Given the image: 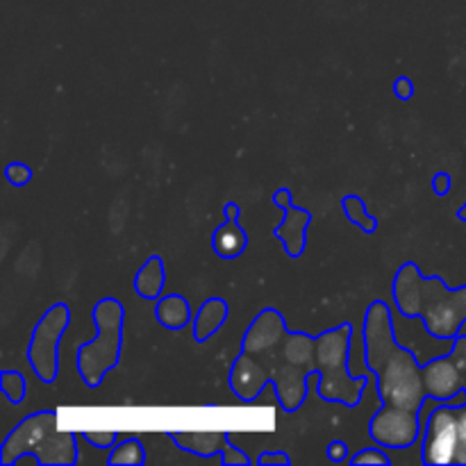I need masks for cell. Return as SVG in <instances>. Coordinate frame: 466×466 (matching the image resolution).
Returning a JSON list of instances; mask_svg holds the SVG:
<instances>
[{
	"label": "cell",
	"instance_id": "obj_34",
	"mask_svg": "<svg viewBox=\"0 0 466 466\" xmlns=\"http://www.w3.org/2000/svg\"><path fill=\"white\" fill-rule=\"evenodd\" d=\"M431 185H432V191H435V194L440 196V198H444V196H449L451 185H453V182H451L449 173H446V171H437L435 176H432Z\"/></svg>",
	"mask_w": 466,
	"mask_h": 466
},
{
	"label": "cell",
	"instance_id": "obj_12",
	"mask_svg": "<svg viewBox=\"0 0 466 466\" xmlns=\"http://www.w3.org/2000/svg\"><path fill=\"white\" fill-rule=\"evenodd\" d=\"M371 376V371H367L364 376H353V371L339 373V376H319L317 373V396L326 403H339L353 410L362 400Z\"/></svg>",
	"mask_w": 466,
	"mask_h": 466
},
{
	"label": "cell",
	"instance_id": "obj_10",
	"mask_svg": "<svg viewBox=\"0 0 466 466\" xmlns=\"http://www.w3.org/2000/svg\"><path fill=\"white\" fill-rule=\"evenodd\" d=\"M421 376L426 396L440 400V403H449L464 390V373L460 371L449 353L432 358L431 362H423Z\"/></svg>",
	"mask_w": 466,
	"mask_h": 466
},
{
	"label": "cell",
	"instance_id": "obj_5",
	"mask_svg": "<svg viewBox=\"0 0 466 466\" xmlns=\"http://www.w3.org/2000/svg\"><path fill=\"white\" fill-rule=\"evenodd\" d=\"M68 323H71V308L66 303H55L32 328L25 358L32 373L44 385H55V380L59 378V341H62Z\"/></svg>",
	"mask_w": 466,
	"mask_h": 466
},
{
	"label": "cell",
	"instance_id": "obj_30",
	"mask_svg": "<svg viewBox=\"0 0 466 466\" xmlns=\"http://www.w3.org/2000/svg\"><path fill=\"white\" fill-rule=\"evenodd\" d=\"M221 464H223V466H232V464H237V466H250V464H253V460H250L248 455L244 453V451L237 449V446L232 444V441H228L226 451H223V453H221Z\"/></svg>",
	"mask_w": 466,
	"mask_h": 466
},
{
	"label": "cell",
	"instance_id": "obj_1",
	"mask_svg": "<svg viewBox=\"0 0 466 466\" xmlns=\"http://www.w3.org/2000/svg\"><path fill=\"white\" fill-rule=\"evenodd\" d=\"M364 369L376 378L378 400L419 412L426 396L421 360L396 339L394 319L385 300H373L364 314Z\"/></svg>",
	"mask_w": 466,
	"mask_h": 466
},
{
	"label": "cell",
	"instance_id": "obj_33",
	"mask_svg": "<svg viewBox=\"0 0 466 466\" xmlns=\"http://www.w3.org/2000/svg\"><path fill=\"white\" fill-rule=\"evenodd\" d=\"M394 96L399 100H412V96H414V82L410 80L408 76H399L394 80Z\"/></svg>",
	"mask_w": 466,
	"mask_h": 466
},
{
	"label": "cell",
	"instance_id": "obj_15",
	"mask_svg": "<svg viewBox=\"0 0 466 466\" xmlns=\"http://www.w3.org/2000/svg\"><path fill=\"white\" fill-rule=\"evenodd\" d=\"M223 212H226V221L214 230L212 250L214 255H218L221 259H237L246 253V248H248V232H246L244 226L239 223V203L230 200V203H226Z\"/></svg>",
	"mask_w": 466,
	"mask_h": 466
},
{
	"label": "cell",
	"instance_id": "obj_11",
	"mask_svg": "<svg viewBox=\"0 0 466 466\" xmlns=\"http://www.w3.org/2000/svg\"><path fill=\"white\" fill-rule=\"evenodd\" d=\"M228 382H230V390L237 399L244 400V403H253L273 380L271 373L264 371L262 364L255 362V355L241 350L235 362H232Z\"/></svg>",
	"mask_w": 466,
	"mask_h": 466
},
{
	"label": "cell",
	"instance_id": "obj_7",
	"mask_svg": "<svg viewBox=\"0 0 466 466\" xmlns=\"http://www.w3.org/2000/svg\"><path fill=\"white\" fill-rule=\"evenodd\" d=\"M369 437L382 449L405 451L423 440V423L419 412L396 405H385L369 421Z\"/></svg>",
	"mask_w": 466,
	"mask_h": 466
},
{
	"label": "cell",
	"instance_id": "obj_32",
	"mask_svg": "<svg viewBox=\"0 0 466 466\" xmlns=\"http://www.w3.org/2000/svg\"><path fill=\"white\" fill-rule=\"evenodd\" d=\"M258 464L259 466H271V464L289 466L291 458L285 453V451H264V453L258 458Z\"/></svg>",
	"mask_w": 466,
	"mask_h": 466
},
{
	"label": "cell",
	"instance_id": "obj_28",
	"mask_svg": "<svg viewBox=\"0 0 466 466\" xmlns=\"http://www.w3.org/2000/svg\"><path fill=\"white\" fill-rule=\"evenodd\" d=\"M449 355H451V360L458 364L460 371L466 376V323L462 326V330L458 332V337L453 339V346H451Z\"/></svg>",
	"mask_w": 466,
	"mask_h": 466
},
{
	"label": "cell",
	"instance_id": "obj_3",
	"mask_svg": "<svg viewBox=\"0 0 466 466\" xmlns=\"http://www.w3.org/2000/svg\"><path fill=\"white\" fill-rule=\"evenodd\" d=\"M96 339L80 344L76 353L77 373L89 390L103 385L105 376L118 367L123 349L126 308L114 296H105L94 305Z\"/></svg>",
	"mask_w": 466,
	"mask_h": 466
},
{
	"label": "cell",
	"instance_id": "obj_29",
	"mask_svg": "<svg viewBox=\"0 0 466 466\" xmlns=\"http://www.w3.org/2000/svg\"><path fill=\"white\" fill-rule=\"evenodd\" d=\"M455 464H466V405L458 408V451Z\"/></svg>",
	"mask_w": 466,
	"mask_h": 466
},
{
	"label": "cell",
	"instance_id": "obj_36",
	"mask_svg": "<svg viewBox=\"0 0 466 466\" xmlns=\"http://www.w3.org/2000/svg\"><path fill=\"white\" fill-rule=\"evenodd\" d=\"M458 218H460V221H466V203L458 209Z\"/></svg>",
	"mask_w": 466,
	"mask_h": 466
},
{
	"label": "cell",
	"instance_id": "obj_6",
	"mask_svg": "<svg viewBox=\"0 0 466 466\" xmlns=\"http://www.w3.org/2000/svg\"><path fill=\"white\" fill-rule=\"evenodd\" d=\"M466 405V390L449 403H437L423 423L421 462L423 464H455L458 451V408Z\"/></svg>",
	"mask_w": 466,
	"mask_h": 466
},
{
	"label": "cell",
	"instance_id": "obj_31",
	"mask_svg": "<svg viewBox=\"0 0 466 466\" xmlns=\"http://www.w3.org/2000/svg\"><path fill=\"white\" fill-rule=\"evenodd\" d=\"M326 458L330 460V462H335V464L349 462V460H350V446L346 444L344 440L330 441V444H328V449H326Z\"/></svg>",
	"mask_w": 466,
	"mask_h": 466
},
{
	"label": "cell",
	"instance_id": "obj_27",
	"mask_svg": "<svg viewBox=\"0 0 466 466\" xmlns=\"http://www.w3.org/2000/svg\"><path fill=\"white\" fill-rule=\"evenodd\" d=\"M349 464H353V466H362V464L390 466L391 464V458L382 449H364V451H360V453L350 455Z\"/></svg>",
	"mask_w": 466,
	"mask_h": 466
},
{
	"label": "cell",
	"instance_id": "obj_21",
	"mask_svg": "<svg viewBox=\"0 0 466 466\" xmlns=\"http://www.w3.org/2000/svg\"><path fill=\"white\" fill-rule=\"evenodd\" d=\"M314 344H317V335H308L303 330H289V335L282 339V358H285V362L294 364V367L314 369Z\"/></svg>",
	"mask_w": 466,
	"mask_h": 466
},
{
	"label": "cell",
	"instance_id": "obj_22",
	"mask_svg": "<svg viewBox=\"0 0 466 466\" xmlns=\"http://www.w3.org/2000/svg\"><path fill=\"white\" fill-rule=\"evenodd\" d=\"M341 212L349 218L353 226H358L364 235H373L378 230V218L369 212V205L362 196L358 194H346L344 198L339 200Z\"/></svg>",
	"mask_w": 466,
	"mask_h": 466
},
{
	"label": "cell",
	"instance_id": "obj_25",
	"mask_svg": "<svg viewBox=\"0 0 466 466\" xmlns=\"http://www.w3.org/2000/svg\"><path fill=\"white\" fill-rule=\"evenodd\" d=\"M80 437L98 451H112L118 444L116 431H82Z\"/></svg>",
	"mask_w": 466,
	"mask_h": 466
},
{
	"label": "cell",
	"instance_id": "obj_26",
	"mask_svg": "<svg viewBox=\"0 0 466 466\" xmlns=\"http://www.w3.org/2000/svg\"><path fill=\"white\" fill-rule=\"evenodd\" d=\"M32 176H35V173H32V168L27 167L25 162H9L7 167H5V180L9 182V185L12 187H25L27 182L32 180Z\"/></svg>",
	"mask_w": 466,
	"mask_h": 466
},
{
	"label": "cell",
	"instance_id": "obj_20",
	"mask_svg": "<svg viewBox=\"0 0 466 466\" xmlns=\"http://www.w3.org/2000/svg\"><path fill=\"white\" fill-rule=\"evenodd\" d=\"M164 285H167V268H164L162 255H150L137 271L132 287L139 299L157 300L162 296Z\"/></svg>",
	"mask_w": 466,
	"mask_h": 466
},
{
	"label": "cell",
	"instance_id": "obj_18",
	"mask_svg": "<svg viewBox=\"0 0 466 466\" xmlns=\"http://www.w3.org/2000/svg\"><path fill=\"white\" fill-rule=\"evenodd\" d=\"M228 314H230V308H228L226 299H221V296H209L200 305L198 312L194 314V321H191L196 344H208L214 332H218L226 326Z\"/></svg>",
	"mask_w": 466,
	"mask_h": 466
},
{
	"label": "cell",
	"instance_id": "obj_9",
	"mask_svg": "<svg viewBox=\"0 0 466 466\" xmlns=\"http://www.w3.org/2000/svg\"><path fill=\"white\" fill-rule=\"evenodd\" d=\"M287 335H289V328H287L285 317L276 308H264L246 328L241 337V350L250 355H262L276 349Z\"/></svg>",
	"mask_w": 466,
	"mask_h": 466
},
{
	"label": "cell",
	"instance_id": "obj_4",
	"mask_svg": "<svg viewBox=\"0 0 466 466\" xmlns=\"http://www.w3.org/2000/svg\"><path fill=\"white\" fill-rule=\"evenodd\" d=\"M421 323L432 339L453 341L466 323V285L451 289L444 278H421Z\"/></svg>",
	"mask_w": 466,
	"mask_h": 466
},
{
	"label": "cell",
	"instance_id": "obj_24",
	"mask_svg": "<svg viewBox=\"0 0 466 466\" xmlns=\"http://www.w3.org/2000/svg\"><path fill=\"white\" fill-rule=\"evenodd\" d=\"M0 390H3L5 399L12 405L23 403L27 394L25 376L21 371H16V369H3L0 371Z\"/></svg>",
	"mask_w": 466,
	"mask_h": 466
},
{
	"label": "cell",
	"instance_id": "obj_17",
	"mask_svg": "<svg viewBox=\"0 0 466 466\" xmlns=\"http://www.w3.org/2000/svg\"><path fill=\"white\" fill-rule=\"evenodd\" d=\"M167 435L176 444V449L203 460L221 458L228 441H230L228 431H171Z\"/></svg>",
	"mask_w": 466,
	"mask_h": 466
},
{
	"label": "cell",
	"instance_id": "obj_2",
	"mask_svg": "<svg viewBox=\"0 0 466 466\" xmlns=\"http://www.w3.org/2000/svg\"><path fill=\"white\" fill-rule=\"evenodd\" d=\"M80 432L59 431L53 410L27 414L0 444V464L12 466L23 458H35L41 466L77 464Z\"/></svg>",
	"mask_w": 466,
	"mask_h": 466
},
{
	"label": "cell",
	"instance_id": "obj_14",
	"mask_svg": "<svg viewBox=\"0 0 466 466\" xmlns=\"http://www.w3.org/2000/svg\"><path fill=\"white\" fill-rule=\"evenodd\" d=\"M421 268L417 262H405L391 282V296L399 314L408 321L421 319Z\"/></svg>",
	"mask_w": 466,
	"mask_h": 466
},
{
	"label": "cell",
	"instance_id": "obj_8",
	"mask_svg": "<svg viewBox=\"0 0 466 466\" xmlns=\"http://www.w3.org/2000/svg\"><path fill=\"white\" fill-rule=\"evenodd\" d=\"M353 332L349 321L319 332L317 344H314V371L319 376H339V373L350 371L349 360Z\"/></svg>",
	"mask_w": 466,
	"mask_h": 466
},
{
	"label": "cell",
	"instance_id": "obj_23",
	"mask_svg": "<svg viewBox=\"0 0 466 466\" xmlns=\"http://www.w3.org/2000/svg\"><path fill=\"white\" fill-rule=\"evenodd\" d=\"M146 462V449L141 444L139 437H127V440H121L109 453L107 464H144Z\"/></svg>",
	"mask_w": 466,
	"mask_h": 466
},
{
	"label": "cell",
	"instance_id": "obj_13",
	"mask_svg": "<svg viewBox=\"0 0 466 466\" xmlns=\"http://www.w3.org/2000/svg\"><path fill=\"white\" fill-rule=\"evenodd\" d=\"M312 376V369L294 367L287 362L285 367H276L271 373V385L276 387L278 403L282 412L296 414L308 400V380Z\"/></svg>",
	"mask_w": 466,
	"mask_h": 466
},
{
	"label": "cell",
	"instance_id": "obj_19",
	"mask_svg": "<svg viewBox=\"0 0 466 466\" xmlns=\"http://www.w3.org/2000/svg\"><path fill=\"white\" fill-rule=\"evenodd\" d=\"M155 321H157L164 330L177 332L182 330V328H187L194 321L189 300L182 294L159 296V299L155 300Z\"/></svg>",
	"mask_w": 466,
	"mask_h": 466
},
{
	"label": "cell",
	"instance_id": "obj_16",
	"mask_svg": "<svg viewBox=\"0 0 466 466\" xmlns=\"http://www.w3.org/2000/svg\"><path fill=\"white\" fill-rule=\"evenodd\" d=\"M282 212H285V217H282V221L273 230V237L282 241L287 258L299 259L305 253V248H308V230L312 226L314 217L312 212L294 203L287 205Z\"/></svg>",
	"mask_w": 466,
	"mask_h": 466
},
{
	"label": "cell",
	"instance_id": "obj_35",
	"mask_svg": "<svg viewBox=\"0 0 466 466\" xmlns=\"http://www.w3.org/2000/svg\"><path fill=\"white\" fill-rule=\"evenodd\" d=\"M289 203H294V198H291V189H289V187H280V189L273 191V205H276V208L285 209Z\"/></svg>",
	"mask_w": 466,
	"mask_h": 466
}]
</instances>
